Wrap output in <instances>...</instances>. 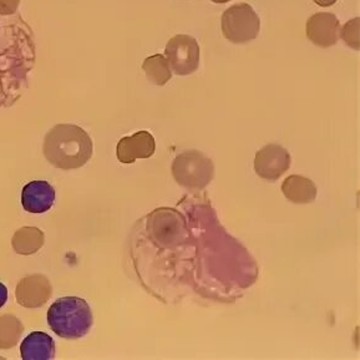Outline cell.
<instances>
[{
	"instance_id": "6da1fadb",
	"label": "cell",
	"mask_w": 360,
	"mask_h": 360,
	"mask_svg": "<svg viewBox=\"0 0 360 360\" xmlns=\"http://www.w3.org/2000/svg\"><path fill=\"white\" fill-rule=\"evenodd\" d=\"M93 140L80 126L60 124L45 136L44 156L59 169H77L93 156Z\"/></svg>"
},
{
	"instance_id": "7a4b0ae2",
	"label": "cell",
	"mask_w": 360,
	"mask_h": 360,
	"mask_svg": "<svg viewBox=\"0 0 360 360\" xmlns=\"http://www.w3.org/2000/svg\"><path fill=\"white\" fill-rule=\"evenodd\" d=\"M94 316L88 302L79 297H64L48 311L50 329L60 338L75 340L85 337L93 327Z\"/></svg>"
},
{
	"instance_id": "3957f363",
	"label": "cell",
	"mask_w": 360,
	"mask_h": 360,
	"mask_svg": "<svg viewBox=\"0 0 360 360\" xmlns=\"http://www.w3.org/2000/svg\"><path fill=\"white\" fill-rule=\"evenodd\" d=\"M212 160L197 150L179 155L172 164V176L179 185L187 190H202L212 181Z\"/></svg>"
},
{
	"instance_id": "277c9868",
	"label": "cell",
	"mask_w": 360,
	"mask_h": 360,
	"mask_svg": "<svg viewBox=\"0 0 360 360\" xmlns=\"http://www.w3.org/2000/svg\"><path fill=\"white\" fill-rule=\"evenodd\" d=\"M221 27L224 38L233 44H245L258 37L261 20L250 4L240 3L222 14Z\"/></svg>"
},
{
	"instance_id": "5b68a950",
	"label": "cell",
	"mask_w": 360,
	"mask_h": 360,
	"mask_svg": "<svg viewBox=\"0 0 360 360\" xmlns=\"http://www.w3.org/2000/svg\"><path fill=\"white\" fill-rule=\"evenodd\" d=\"M166 60L176 75H191L200 65V46L195 38L186 34L176 35L169 40L165 49Z\"/></svg>"
},
{
	"instance_id": "8992f818",
	"label": "cell",
	"mask_w": 360,
	"mask_h": 360,
	"mask_svg": "<svg viewBox=\"0 0 360 360\" xmlns=\"http://www.w3.org/2000/svg\"><path fill=\"white\" fill-rule=\"evenodd\" d=\"M292 158L285 148L269 143L261 148L255 158V171L263 180L277 181L290 169Z\"/></svg>"
},
{
	"instance_id": "52a82bcc",
	"label": "cell",
	"mask_w": 360,
	"mask_h": 360,
	"mask_svg": "<svg viewBox=\"0 0 360 360\" xmlns=\"http://www.w3.org/2000/svg\"><path fill=\"white\" fill-rule=\"evenodd\" d=\"M51 295V283L43 274H30L24 277L18 283L15 290L18 303L27 309H35L44 306Z\"/></svg>"
},
{
	"instance_id": "ba28073f",
	"label": "cell",
	"mask_w": 360,
	"mask_h": 360,
	"mask_svg": "<svg viewBox=\"0 0 360 360\" xmlns=\"http://www.w3.org/2000/svg\"><path fill=\"white\" fill-rule=\"evenodd\" d=\"M307 37L321 48L333 46L340 38L338 18L332 13H316L311 15L307 22Z\"/></svg>"
},
{
	"instance_id": "9c48e42d",
	"label": "cell",
	"mask_w": 360,
	"mask_h": 360,
	"mask_svg": "<svg viewBox=\"0 0 360 360\" xmlns=\"http://www.w3.org/2000/svg\"><path fill=\"white\" fill-rule=\"evenodd\" d=\"M156 150V142L148 131H139L122 137L116 146V156L121 164H134L139 158H148Z\"/></svg>"
},
{
	"instance_id": "30bf717a",
	"label": "cell",
	"mask_w": 360,
	"mask_h": 360,
	"mask_svg": "<svg viewBox=\"0 0 360 360\" xmlns=\"http://www.w3.org/2000/svg\"><path fill=\"white\" fill-rule=\"evenodd\" d=\"M55 190L46 181H33L24 186L22 205L30 213H44L53 207Z\"/></svg>"
},
{
	"instance_id": "8fae6325",
	"label": "cell",
	"mask_w": 360,
	"mask_h": 360,
	"mask_svg": "<svg viewBox=\"0 0 360 360\" xmlns=\"http://www.w3.org/2000/svg\"><path fill=\"white\" fill-rule=\"evenodd\" d=\"M177 219H179L176 213L167 208L155 211L150 216L148 224V229L153 240H158L161 245L175 240V237L179 235L180 229V222H177Z\"/></svg>"
},
{
	"instance_id": "7c38bea8",
	"label": "cell",
	"mask_w": 360,
	"mask_h": 360,
	"mask_svg": "<svg viewBox=\"0 0 360 360\" xmlns=\"http://www.w3.org/2000/svg\"><path fill=\"white\" fill-rule=\"evenodd\" d=\"M284 197L290 202L307 205L314 202L316 198V186L304 176L290 175L282 184Z\"/></svg>"
},
{
	"instance_id": "4fadbf2b",
	"label": "cell",
	"mask_w": 360,
	"mask_h": 360,
	"mask_svg": "<svg viewBox=\"0 0 360 360\" xmlns=\"http://www.w3.org/2000/svg\"><path fill=\"white\" fill-rule=\"evenodd\" d=\"M20 354L24 360H49L55 356L54 339L43 332H34L22 340Z\"/></svg>"
},
{
	"instance_id": "5bb4252c",
	"label": "cell",
	"mask_w": 360,
	"mask_h": 360,
	"mask_svg": "<svg viewBox=\"0 0 360 360\" xmlns=\"http://www.w3.org/2000/svg\"><path fill=\"white\" fill-rule=\"evenodd\" d=\"M44 233L37 227H22L13 236L11 246L18 255L30 256L44 246Z\"/></svg>"
},
{
	"instance_id": "9a60e30c",
	"label": "cell",
	"mask_w": 360,
	"mask_h": 360,
	"mask_svg": "<svg viewBox=\"0 0 360 360\" xmlns=\"http://www.w3.org/2000/svg\"><path fill=\"white\" fill-rule=\"evenodd\" d=\"M142 70L145 71L148 82L158 86H164L172 77V70L169 68V61L161 54L153 55L143 61Z\"/></svg>"
},
{
	"instance_id": "2e32d148",
	"label": "cell",
	"mask_w": 360,
	"mask_h": 360,
	"mask_svg": "<svg viewBox=\"0 0 360 360\" xmlns=\"http://www.w3.org/2000/svg\"><path fill=\"white\" fill-rule=\"evenodd\" d=\"M24 332V326L13 314L0 316V349H11L17 345Z\"/></svg>"
},
{
	"instance_id": "e0dca14e",
	"label": "cell",
	"mask_w": 360,
	"mask_h": 360,
	"mask_svg": "<svg viewBox=\"0 0 360 360\" xmlns=\"http://www.w3.org/2000/svg\"><path fill=\"white\" fill-rule=\"evenodd\" d=\"M359 18L352 19L350 22L344 25L343 29H340V37L344 40V43L349 45L350 48L354 50H359Z\"/></svg>"
},
{
	"instance_id": "ac0fdd59",
	"label": "cell",
	"mask_w": 360,
	"mask_h": 360,
	"mask_svg": "<svg viewBox=\"0 0 360 360\" xmlns=\"http://www.w3.org/2000/svg\"><path fill=\"white\" fill-rule=\"evenodd\" d=\"M20 0H0V15H11L17 11Z\"/></svg>"
},
{
	"instance_id": "d6986e66",
	"label": "cell",
	"mask_w": 360,
	"mask_h": 360,
	"mask_svg": "<svg viewBox=\"0 0 360 360\" xmlns=\"http://www.w3.org/2000/svg\"><path fill=\"white\" fill-rule=\"evenodd\" d=\"M8 300V290L6 285L0 282V308L4 306Z\"/></svg>"
},
{
	"instance_id": "ffe728a7",
	"label": "cell",
	"mask_w": 360,
	"mask_h": 360,
	"mask_svg": "<svg viewBox=\"0 0 360 360\" xmlns=\"http://www.w3.org/2000/svg\"><path fill=\"white\" fill-rule=\"evenodd\" d=\"M316 4L323 8H327V6H332L338 1V0H313Z\"/></svg>"
},
{
	"instance_id": "44dd1931",
	"label": "cell",
	"mask_w": 360,
	"mask_h": 360,
	"mask_svg": "<svg viewBox=\"0 0 360 360\" xmlns=\"http://www.w3.org/2000/svg\"><path fill=\"white\" fill-rule=\"evenodd\" d=\"M213 3H216V4H224V3H227L229 0H211Z\"/></svg>"
}]
</instances>
